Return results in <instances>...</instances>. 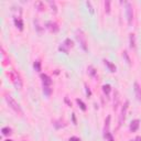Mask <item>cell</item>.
Segmentation results:
<instances>
[{"label": "cell", "instance_id": "obj_14", "mask_svg": "<svg viewBox=\"0 0 141 141\" xmlns=\"http://www.w3.org/2000/svg\"><path fill=\"white\" fill-rule=\"evenodd\" d=\"M115 95H116V96H115L116 100H115V103H114V108L116 109V108H117V106H118V104H119V93H118L117 90L115 91Z\"/></svg>", "mask_w": 141, "mask_h": 141}, {"label": "cell", "instance_id": "obj_9", "mask_svg": "<svg viewBox=\"0 0 141 141\" xmlns=\"http://www.w3.org/2000/svg\"><path fill=\"white\" fill-rule=\"evenodd\" d=\"M46 27H48L49 30H50V31H53V32H57V31H58L57 24L54 23V22H48V23H46Z\"/></svg>", "mask_w": 141, "mask_h": 141}, {"label": "cell", "instance_id": "obj_29", "mask_svg": "<svg viewBox=\"0 0 141 141\" xmlns=\"http://www.w3.org/2000/svg\"><path fill=\"white\" fill-rule=\"evenodd\" d=\"M68 141H80V139L77 138V137H72V138H69Z\"/></svg>", "mask_w": 141, "mask_h": 141}, {"label": "cell", "instance_id": "obj_16", "mask_svg": "<svg viewBox=\"0 0 141 141\" xmlns=\"http://www.w3.org/2000/svg\"><path fill=\"white\" fill-rule=\"evenodd\" d=\"M1 132H2V135H5V136L10 135V133H11V129H10L9 127H5V128L1 129Z\"/></svg>", "mask_w": 141, "mask_h": 141}, {"label": "cell", "instance_id": "obj_22", "mask_svg": "<svg viewBox=\"0 0 141 141\" xmlns=\"http://www.w3.org/2000/svg\"><path fill=\"white\" fill-rule=\"evenodd\" d=\"M88 72H89V74L91 76H96V70H95V68L93 66H88Z\"/></svg>", "mask_w": 141, "mask_h": 141}, {"label": "cell", "instance_id": "obj_7", "mask_svg": "<svg viewBox=\"0 0 141 141\" xmlns=\"http://www.w3.org/2000/svg\"><path fill=\"white\" fill-rule=\"evenodd\" d=\"M139 125H140V121L138 120V119H136V120L131 121V123H130V131H132V132L137 131V130H138V128H139Z\"/></svg>", "mask_w": 141, "mask_h": 141}, {"label": "cell", "instance_id": "obj_13", "mask_svg": "<svg viewBox=\"0 0 141 141\" xmlns=\"http://www.w3.org/2000/svg\"><path fill=\"white\" fill-rule=\"evenodd\" d=\"M15 23H16V26L17 28H19V30H22L23 29V22H22V20L20 19V18H15Z\"/></svg>", "mask_w": 141, "mask_h": 141}, {"label": "cell", "instance_id": "obj_6", "mask_svg": "<svg viewBox=\"0 0 141 141\" xmlns=\"http://www.w3.org/2000/svg\"><path fill=\"white\" fill-rule=\"evenodd\" d=\"M41 78H42V83H43V86H50L51 84H52V79H51L48 75H45V74H42V75H41Z\"/></svg>", "mask_w": 141, "mask_h": 141}, {"label": "cell", "instance_id": "obj_32", "mask_svg": "<svg viewBox=\"0 0 141 141\" xmlns=\"http://www.w3.org/2000/svg\"><path fill=\"white\" fill-rule=\"evenodd\" d=\"M6 141H12V140H9V139H8V140H6Z\"/></svg>", "mask_w": 141, "mask_h": 141}, {"label": "cell", "instance_id": "obj_31", "mask_svg": "<svg viewBox=\"0 0 141 141\" xmlns=\"http://www.w3.org/2000/svg\"><path fill=\"white\" fill-rule=\"evenodd\" d=\"M136 141H141V137H137V138H136Z\"/></svg>", "mask_w": 141, "mask_h": 141}, {"label": "cell", "instance_id": "obj_30", "mask_svg": "<svg viewBox=\"0 0 141 141\" xmlns=\"http://www.w3.org/2000/svg\"><path fill=\"white\" fill-rule=\"evenodd\" d=\"M85 88H86V93H87V95H88V96H90V94H91V93H90V89H89V87H88V86L86 85V86H85Z\"/></svg>", "mask_w": 141, "mask_h": 141}, {"label": "cell", "instance_id": "obj_19", "mask_svg": "<svg viewBox=\"0 0 141 141\" xmlns=\"http://www.w3.org/2000/svg\"><path fill=\"white\" fill-rule=\"evenodd\" d=\"M60 51H62V52H64V53H68V50H69V49L67 48V46H66V45L64 44V43H63L62 45H60Z\"/></svg>", "mask_w": 141, "mask_h": 141}, {"label": "cell", "instance_id": "obj_2", "mask_svg": "<svg viewBox=\"0 0 141 141\" xmlns=\"http://www.w3.org/2000/svg\"><path fill=\"white\" fill-rule=\"evenodd\" d=\"M76 39H77V41L79 42V44H80V46L83 48V50H87V42H86V37L84 35L83 33V31H80V30H77L76 31Z\"/></svg>", "mask_w": 141, "mask_h": 141}, {"label": "cell", "instance_id": "obj_11", "mask_svg": "<svg viewBox=\"0 0 141 141\" xmlns=\"http://www.w3.org/2000/svg\"><path fill=\"white\" fill-rule=\"evenodd\" d=\"M104 63H105V65H107V67L109 68V70H110V72H116V66L112 64V63H110L109 61H107V60H104Z\"/></svg>", "mask_w": 141, "mask_h": 141}, {"label": "cell", "instance_id": "obj_15", "mask_svg": "<svg viewBox=\"0 0 141 141\" xmlns=\"http://www.w3.org/2000/svg\"><path fill=\"white\" fill-rule=\"evenodd\" d=\"M33 66H34V69L37 70V72H40L41 70V62L40 61H35Z\"/></svg>", "mask_w": 141, "mask_h": 141}, {"label": "cell", "instance_id": "obj_28", "mask_svg": "<svg viewBox=\"0 0 141 141\" xmlns=\"http://www.w3.org/2000/svg\"><path fill=\"white\" fill-rule=\"evenodd\" d=\"M105 138H107V139H108V141H114V138H112V136L110 135V132H109L108 135L105 137Z\"/></svg>", "mask_w": 141, "mask_h": 141}, {"label": "cell", "instance_id": "obj_27", "mask_svg": "<svg viewBox=\"0 0 141 141\" xmlns=\"http://www.w3.org/2000/svg\"><path fill=\"white\" fill-rule=\"evenodd\" d=\"M50 6H51V7H52V8H53V10H54V12H56V10H57V9H56L55 2H52V1H50Z\"/></svg>", "mask_w": 141, "mask_h": 141}, {"label": "cell", "instance_id": "obj_3", "mask_svg": "<svg viewBox=\"0 0 141 141\" xmlns=\"http://www.w3.org/2000/svg\"><path fill=\"white\" fill-rule=\"evenodd\" d=\"M126 12H127V19H128V22L130 23L132 21V19H133V10H132L131 3L127 2V10H126Z\"/></svg>", "mask_w": 141, "mask_h": 141}, {"label": "cell", "instance_id": "obj_26", "mask_svg": "<svg viewBox=\"0 0 141 141\" xmlns=\"http://www.w3.org/2000/svg\"><path fill=\"white\" fill-rule=\"evenodd\" d=\"M35 6L39 7V9H40V10H43V5H42V2H40V1L35 2Z\"/></svg>", "mask_w": 141, "mask_h": 141}, {"label": "cell", "instance_id": "obj_17", "mask_svg": "<svg viewBox=\"0 0 141 141\" xmlns=\"http://www.w3.org/2000/svg\"><path fill=\"white\" fill-rule=\"evenodd\" d=\"M76 101H77V104L79 105V107L82 110H86V105L84 104V101L82 99H76Z\"/></svg>", "mask_w": 141, "mask_h": 141}, {"label": "cell", "instance_id": "obj_20", "mask_svg": "<svg viewBox=\"0 0 141 141\" xmlns=\"http://www.w3.org/2000/svg\"><path fill=\"white\" fill-rule=\"evenodd\" d=\"M105 10H106V12H107V13L110 12V1H109V0L105 1Z\"/></svg>", "mask_w": 141, "mask_h": 141}, {"label": "cell", "instance_id": "obj_4", "mask_svg": "<svg viewBox=\"0 0 141 141\" xmlns=\"http://www.w3.org/2000/svg\"><path fill=\"white\" fill-rule=\"evenodd\" d=\"M12 80H13V83H15V85H16L17 88H19V89H20V88L22 87V80H21L20 76L18 75V74L12 73Z\"/></svg>", "mask_w": 141, "mask_h": 141}, {"label": "cell", "instance_id": "obj_23", "mask_svg": "<svg viewBox=\"0 0 141 141\" xmlns=\"http://www.w3.org/2000/svg\"><path fill=\"white\" fill-rule=\"evenodd\" d=\"M64 44H65L68 49L73 46V42H72V40H69V39H66V40L64 41Z\"/></svg>", "mask_w": 141, "mask_h": 141}, {"label": "cell", "instance_id": "obj_12", "mask_svg": "<svg viewBox=\"0 0 141 141\" xmlns=\"http://www.w3.org/2000/svg\"><path fill=\"white\" fill-rule=\"evenodd\" d=\"M129 40H130V48L135 49L136 48V37H135V34H133V33L130 34Z\"/></svg>", "mask_w": 141, "mask_h": 141}, {"label": "cell", "instance_id": "obj_21", "mask_svg": "<svg viewBox=\"0 0 141 141\" xmlns=\"http://www.w3.org/2000/svg\"><path fill=\"white\" fill-rule=\"evenodd\" d=\"M43 91H44V94L45 95H48V96H50L51 95V88H50V86H43Z\"/></svg>", "mask_w": 141, "mask_h": 141}, {"label": "cell", "instance_id": "obj_8", "mask_svg": "<svg viewBox=\"0 0 141 141\" xmlns=\"http://www.w3.org/2000/svg\"><path fill=\"white\" fill-rule=\"evenodd\" d=\"M133 87H135V94H136L137 99H138L139 101H141V88L139 86V84L138 83H135Z\"/></svg>", "mask_w": 141, "mask_h": 141}, {"label": "cell", "instance_id": "obj_25", "mask_svg": "<svg viewBox=\"0 0 141 141\" xmlns=\"http://www.w3.org/2000/svg\"><path fill=\"white\" fill-rule=\"evenodd\" d=\"M86 5L88 7V10H89V12L90 13H94V8H93V6H91V2L90 1H86Z\"/></svg>", "mask_w": 141, "mask_h": 141}, {"label": "cell", "instance_id": "obj_10", "mask_svg": "<svg viewBox=\"0 0 141 141\" xmlns=\"http://www.w3.org/2000/svg\"><path fill=\"white\" fill-rule=\"evenodd\" d=\"M109 126H110V116H108L107 119H106V121H105V129H104L105 137L109 133Z\"/></svg>", "mask_w": 141, "mask_h": 141}, {"label": "cell", "instance_id": "obj_5", "mask_svg": "<svg viewBox=\"0 0 141 141\" xmlns=\"http://www.w3.org/2000/svg\"><path fill=\"white\" fill-rule=\"evenodd\" d=\"M128 107H129V101L127 100L125 105H123L122 107V110H121V115H120V123L122 122V120H125L126 118V114H127V110H128Z\"/></svg>", "mask_w": 141, "mask_h": 141}, {"label": "cell", "instance_id": "obj_24", "mask_svg": "<svg viewBox=\"0 0 141 141\" xmlns=\"http://www.w3.org/2000/svg\"><path fill=\"white\" fill-rule=\"evenodd\" d=\"M123 57H125L126 62L128 63V64H131V61H130V57H129V55H128V53H127V51L123 52Z\"/></svg>", "mask_w": 141, "mask_h": 141}, {"label": "cell", "instance_id": "obj_1", "mask_svg": "<svg viewBox=\"0 0 141 141\" xmlns=\"http://www.w3.org/2000/svg\"><path fill=\"white\" fill-rule=\"evenodd\" d=\"M6 100H7V103H8V105L13 109V110L17 111V112H19V114H22V109H21L20 105L18 104L17 101L13 99L11 96H10V95H6Z\"/></svg>", "mask_w": 141, "mask_h": 141}, {"label": "cell", "instance_id": "obj_18", "mask_svg": "<svg viewBox=\"0 0 141 141\" xmlns=\"http://www.w3.org/2000/svg\"><path fill=\"white\" fill-rule=\"evenodd\" d=\"M103 90H104V93L106 94V95H108L109 93H110V90H111V87H110V85H104L103 86Z\"/></svg>", "mask_w": 141, "mask_h": 141}]
</instances>
